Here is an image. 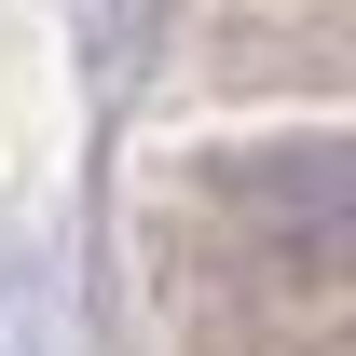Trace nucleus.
Segmentation results:
<instances>
[{"label":"nucleus","mask_w":356,"mask_h":356,"mask_svg":"<svg viewBox=\"0 0 356 356\" xmlns=\"http://www.w3.org/2000/svg\"><path fill=\"white\" fill-rule=\"evenodd\" d=\"M233 206L315 261H356V137H274L233 165Z\"/></svg>","instance_id":"obj_1"}]
</instances>
